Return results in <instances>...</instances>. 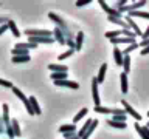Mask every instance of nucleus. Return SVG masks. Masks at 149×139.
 I'll use <instances>...</instances> for the list:
<instances>
[{"instance_id":"f03ea898","label":"nucleus","mask_w":149,"mask_h":139,"mask_svg":"<svg viewBox=\"0 0 149 139\" xmlns=\"http://www.w3.org/2000/svg\"><path fill=\"white\" fill-rule=\"evenodd\" d=\"M11 90H13L14 94H16V96L19 97V99H20V100L23 102V105H25V108H26V111H28V114L34 116V111H33V108H31V104H30V100H28V97H26L25 94H23V93H22L20 90H19L17 87H13Z\"/></svg>"},{"instance_id":"79ce46f5","label":"nucleus","mask_w":149,"mask_h":139,"mask_svg":"<svg viewBox=\"0 0 149 139\" xmlns=\"http://www.w3.org/2000/svg\"><path fill=\"white\" fill-rule=\"evenodd\" d=\"M141 37L143 39H149V25H148L146 30H144V32H141Z\"/></svg>"},{"instance_id":"58836bf2","label":"nucleus","mask_w":149,"mask_h":139,"mask_svg":"<svg viewBox=\"0 0 149 139\" xmlns=\"http://www.w3.org/2000/svg\"><path fill=\"white\" fill-rule=\"evenodd\" d=\"M65 45L68 46V50H73V51H74V40L67 39V40H65Z\"/></svg>"},{"instance_id":"f8f14e48","label":"nucleus","mask_w":149,"mask_h":139,"mask_svg":"<svg viewBox=\"0 0 149 139\" xmlns=\"http://www.w3.org/2000/svg\"><path fill=\"white\" fill-rule=\"evenodd\" d=\"M135 130L141 136V139H149V128L148 127H141L138 122H135Z\"/></svg>"},{"instance_id":"9b49d317","label":"nucleus","mask_w":149,"mask_h":139,"mask_svg":"<svg viewBox=\"0 0 149 139\" xmlns=\"http://www.w3.org/2000/svg\"><path fill=\"white\" fill-rule=\"evenodd\" d=\"M113 59H115V63L118 65V67H123L124 56H123V53H121V50L118 48V46H115V48H113Z\"/></svg>"},{"instance_id":"c756f323","label":"nucleus","mask_w":149,"mask_h":139,"mask_svg":"<svg viewBox=\"0 0 149 139\" xmlns=\"http://www.w3.org/2000/svg\"><path fill=\"white\" fill-rule=\"evenodd\" d=\"M11 54L13 56H30L28 54V50H23V48H13Z\"/></svg>"},{"instance_id":"a211bd4d","label":"nucleus","mask_w":149,"mask_h":139,"mask_svg":"<svg viewBox=\"0 0 149 139\" xmlns=\"http://www.w3.org/2000/svg\"><path fill=\"white\" fill-rule=\"evenodd\" d=\"M6 25H8V30H11V32H13L14 37H20V31L17 30V25L14 23V20H8Z\"/></svg>"},{"instance_id":"393cba45","label":"nucleus","mask_w":149,"mask_h":139,"mask_svg":"<svg viewBox=\"0 0 149 139\" xmlns=\"http://www.w3.org/2000/svg\"><path fill=\"white\" fill-rule=\"evenodd\" d=\"M61 133H67V131H76V125L74 124H68V125H61L59 127Z\"/></svg>"},{"instance_id":"5701e85b","label":"nucleus","mask_w":149,"mask_h":139,"mask_svg":"<svg viewBox=\"0 0 149 139\" xmlns=\"http://www.w3.org/2000/svg\"><path fill=\"white\" fill-rule=\"evenodd\" d=\"M92 120H93V119H87V120H86V124L82 125V128L79 130V131H76V136H78L79 139H81V138L84 136V134H86V131H87V128L90 127V124H92Z\"/></svg>"},{"instance_id":"9d476101","label":"nucleus","mask_w":149,"mask_h":139,"mask_svg":"<svg viewBox=\"0 0 149 139\" xmlns=\"http://www.w3.org/2000/svg\"><path fill=\"white\" fill-rule=\"evenodd\" d=\"M53 39H54L56 42H58L59 45H65V37H64V32L61 31L58 26H56L54 30H53Z\"/></svg>"},{"instance_id":"6e6552de","label":"nucleus","mask_w":149,"mask_h":139,"mask_svg":"<svg viewBox=\"0 0 149 139\" xmlns=\"http://www.w3.org/2000/svg\"><path fill=\"white\" fill-rule=\"evenodd\" d=\"M124 20H126V23H127V26H130V28L134 30L135 34H137V36H141V30H140V26L137 25V22H135L132 17L126 16V17H124Z\"/></svg>"},{"instance_id":"4be33fe9","label":"nucleus","mask_w":149,"mask_h":139,"mask_svg":"<svg viewBox=\"0 0 149 139\" xmlns=\"http://www.w3.org/2000/svg\"><path fill=\"white\" fill-rule=\"evenodd\" d=\"M28 100H30L31 108H33V111H34V114H40V108H39V104H37L36 97H34V96H31V97H28Z\"/></svg>"},{"instance_id":"c85d7f7f","label":"nucleus","mask_w":149,"mask_h":139,"mask_svg":"<svg viewBox=\"0 0 149 139\" xmlns=\"http://www.w3.org/2000/svg\"><path fill=\"white\" fill-rule=\"evenodd\" d=\"M84 116H87V108H82V110H79V111H78V114L73 118V124H76L78 120H81Z\"/></svg>"},{"instance_id":"6ab92c4d","label":"nucleus","mask_w":149,"mask_h":139,"mask_svg":"<svg viewBox=\"0 0 149 139\" xmlns=\"http://www.w3.org/2000/svg\"><path fill=\"white\" fill-rule=\"evenodd\" d=\"M127 16L132 17V19H134V17H141V19H146V20H149V12H146V11H140V9H138V11L129 12Z\"/></svg>"},{"instance_id":"8fccbe9b","label":"nucleus","mask_w":149,"mask_h":139,"mask_svg":"<svg viewBox=\"0 0 149 139\" xmlns=\"http://www.w3.org/2000/svg\"><path fill=\"white\" fill-rule=\"evenodd\" d=\"M146 127H148V128H149V120H148V125H146Z\"/></svg>"},{"instance_id":"39448f33","label":"nucleus","mask_w":149,"mask_h":139,"mask_svg":"<svg viewBox=\"0 0 149 139\" xmlns=\"http://www.w3.org/2000/svg\"><path fill=\"white\" fill-rule=\"evenodd\" d=\"M144 5H146V2L144 0H140V2L137 3H132V5H129V6H124V8H118L116 11H118L120 14H124V12H132V11H138V8H143Z\"/></svg>"},{"instance_id":"2f4dec72","label":"nucleus","mask_w":149,"mask_h":139,"mask_svg":"<svg viewBox=\"0 0 149 139\" xmlns=\"http://www.w3.org/2000/svg\"><path fill=\"white\" fill-rule=\"evenodd\" d=\"M95 111L96 113H101V114H110L112 113V108H107V107H95Z\"/></svg>"},{"instance_id":"20e7f679","label":"nucleus","mask_w":149,"mask_h":139,"mask_svg":"<svg viewBox=\"0 0 149 139\" xmlns=\"http://www.w3.org/2000/svg\"><path fill=\"white\" fill-rule=\"evenodd\" d=\"M98 3H100V6L104 9V11L107 12V17H116V19H123V14H120L118 11H116L115 8H110L109 5H107L104 0H98Z\"/></svg>"},{"instance_id":"f257e3e1","label":"nucleus","mask_w":149,"mask_h":139,"mask_svg":"<svg viewBox=\"0 0 149 139\" xmlns=\"http://www.w3.org/2000/svg\"><path fill=\"white\" fill-rule=\"evenodd\" d=\"M48 19L50 20H53L54 23H56V26L59 28L61 31L64 32V37H65V40L67 39H72V40H74V34L72 31H70V28L67 26V23H65L62 19H61L58 14H54V12H48Z\"/></svg>"},{"instance_id":"e433bc0d","label":"nucleus","mask_w":149,"mask_h":139,"mask_svg":"<svg viewBox=\"0 0 149 139\" xmlns=\"http://www.w3.org/2000/svg\"><path fill=\"white\" fill-rule=\"evenodd\" d=\"M0 85L2 87H6V88H13V82H8V81H5V79H0Z\"/></svg>"},{"instance_id":"de8ad7c7","label":"nucleus","mask_w":149,"mask_h":139,"mask_svg":"<svg viewBox=\"0 0 149 139\" xmlns=\"http://www.w3.org/2000/svg\"><path fill=\"white\" fill-rule=\"evenodd\" d=\"M2 133H5V125L2 122V119H0V134H2Z\"/></svg>"},{"instance_id":"cd10ccee","label":"nucleus","mask_w":149,"mask_h":139,"mask_svg":"<svg viewBox=\"0 0 149 139\" xmlns=\"http://www.w3.org/2000/svg\"><path fill=\"white\" fill-rule=\"evenodd\" d=\"M123 68H124V74H127L130 71V57L129 56H124V59H123Z\"/></svg>"},{"instance_id":"72a5a7b5","label":"nucleus","mask_w":149,"mask_h":139,"mask_svg":"<svg viewBox=\"0 0 149 139\" xmlns=\"http://www.w3.org/2000/svg\"><path fill=\"white\" fill-rule=\"evenodd\" d=\"M74 54V51L73 50H68V51H65V53H62V54H59V60H64V59H68V57H72V56Z\"/></svg>"},{"instance_id":"3c124183","label":"nucleus","mask_w":149,"mask_h":139,"mask_svg":"<svg viewBox=\"0 0 149 139\" xmlns=\"http://www.w3.org/2000/svg\"><path fill=\"white\" fill-rule=\"evenodd\" d=\"M148 118H149V111H148Z\"/></svg>"},{"instance_id":"c9c22d12","label":"nucleus","mask_w":149,"mask_h":139,"mask_svg":"<svg viewBox=\"0 0 149 139\" xmlns=\"http://www.w3.org/2000/svg\"><path fill=\"white\" fill-rule=\"evenodd\" d=\"M112 116H116V114H126V111L123 108H112Z\"/></svg>"},{"instance_id":"09e8293b","label":"nucleus","mask_w":149,"mask_h":139,"mask_svg":"<svg viewBox=\"0 0 149 139\" xmlns=\"http://www.w3.org/2000/svg\"><path fill=\"white\" fill-rule=\"evenodd\" d=\"M70 139H79V138H78V136H74V138H70Z\"/></svg>"},{"instance_id":"412c9836","label":"nucleus","mask_w":149,"mask_h":139,"mask_svg":"<svg viewBox=\"0 0 149 139\" xmlns=\"http://www.w3.org/2000/svg\"><path fill=\"white\" fill-rule=\"evenodd\" d=\"M11 127H13V131H14V138H19L22 136V131H20V125H19V122L16 119L11 120Z\"/></svg>"},{"instance_id":"ddd939ff","label":"nucleus","mask_w":149,"mask_h":139,"mask_svg":"<svg viewBox=\"0 0 149 139\" xmlns=\"http://www.w3.org/2000/svg\"><path fill=\"white\" fill-rule=\"evenodd\" d=\"M2 108H3L2 122H3V125H9V124H11V118H9V107H8L6 104H3V105H2Z\"/></svg>"},{"instance_id":"bb28decb","label":"nucleus","mask_w":149,"mask_h":139,"mask_svg":"<svg viewBox=\"0 0 149 139\" xmlns=\"http://www.w3.org/2000/svg\"><path fill=\"white\" fill-rule=\"evenodd\" d=\"M51 79H53L54 82L65 81V79H67V73H51Z\"/></svg>"},{"instance_id":"0eeeda50","label":"nucleus","mask_w":149,"mask_h":139,"mask_svg":"<svg viewBox=\"0 0 149 139\" xmlns=\"http://www.w3.org/2000/svg\"><path fill=\"white\" fill-rule=\"evenodd\" d=\"M92 96H93L95 107H100L101 105V100H100V93H98V81H96V77L92 79Z\"/></svg>"},{"instance_id":"473e14b6","label":"nucleus","mask_w":149,"mask_h":139,"mask_svg":"<svg viewBox=\"0 0 149 139\" xmlns=\"http://www.w3.org/2000/svg\"><path fill=\"white\" fill-rule=\"evenodd\" d=\"M107 39H115V37H120L121 36V31H107L104 34Z\"/></svg>"},{"instance_id":"2eb2a0df","label":"nucleus","mask_w":149,"mask_h":139,"mask_svg":"<svg viewBox=\"0 0 149 139\" xmlns=\"http://www.w3.org/2000/svg\"><path fill=\"white\" fill-rule=\"evenodd\" d=\"M82 42H84V32L79 31L78 34H76V40H74V51H81Z\"/></svg>"},{"instance_id":"4468645a","label":"nucleus","mask_w":149,"mask_h":139,"mask_svg":"<svg viewBox=\"0 0 149 139\" xmlns=\"http://www.w3.org/2000/svg\"><path fill=\"white\" fill-rule=\"evenodd\" d=\"M48 70H51L53 73H67L68 68L65 67V65H61V63H50Z\"/></svg>"},{"instance_id":"a878e982","label":"nucleus","mask_w":149,"mask_h":139,"mask_svg":"<svg viewBox=\"0 0 149 139\" xmlns=\"http://www.w3.org/2000/svg\"><path fill=\"white\" fill-rule=\"evenodd\" d=\"M107 125H110V127H113V128H126L127 125H126V122H115V120H112V119H107Z\"/></svg>"},{"instance_id":"aec40b11","label":"nucleus","mask_w":149,"mask_h":139,"mask_svg":"<svg viewBox=\"0 0 149 139\" xmlns=\"http://www.w3.org/2000/svg\"><path fill=\"white\" fill-rule=\"evenodd\" d=\"M120 81H121V91H123V94H126V93H127V74L121 73Z\"/></svg>"},{"instance_id":"a19ab883","label":"nucleus","mask_w":149,"mask_h":139,"mask_svg":"<svg viewBox=\"0 0 149 139\" xmlns=\"http://www.w3.org/2000/svg\"><path fill=\"white\" fill-rule=\"evenodd\" d=\"M138 46H143V48H146V46H149V39H143V40L138 43Z\"/></svg>"},{"instance_id":"c03bdc74","label":"nucleus","mask_w":149,"mask_h":139,"mask_svg":"<svg viewBox=\"0 0 149 139\" xmlns=\"http://www.w3.org/2000/svg\"><path fill=\"white\" fill-rule=\"evenodd\" d=\"M5 31H8V25H6V23H5V25H2V26H0V36H2V34H3Z\"/></svg>"},{"instance_id":"f3484780","label":"nucleus","mask_w":149,"mask_h":139,"mask_svg":"<svg viewBox=\"0 0 149 139\" xmlns=\"http://www.w3.org/2000/svg\"><path fill=\"white\" fill-rule=\"evenodd\" d=\"M11 60H13V63H26L31 60V57L30 56H13Z\"/></svg>"},{"instance_id":"a18cd8bd","label":"nucleus","mask_w":149,"mask_h":139,"mask_svg":"<svg viewBox=\"0 0 149 139\" xmlns=\"http://www.w3.org/2000/svg\"><path fill=\"white\" fill-rule=\"evenodd\" d=\"M149 54V46H146V48L141 50V56H148Z\"/></svg>"},{"instance_id":"37998d69","label":"nucleus","mask_w":149,"mask_h":139,"mask_svg":"<svg viewBox=\"0 0 149 139\" xmlns=\"http://www.w3.org/2000/svg\"><path fill=\"white\" fill-rule=\"evenodd\" d=\"M115 6H116V8H123V6H126V0H120V2H116Z\"/></svg>"},{"instance_id":"f704fd0d","label":"nucleus","mask_w":149,"mask_h":139,"mask_svg":"<svg viewBox=\"0 0 149 139\" xmlns=\"http://www.w3.org/2000/svg\"><path fill=\"white\" fill-rule=\"evenodd\" d=\"M126 118H127L126 114H116V116H112V120H115V122H126Z\"/></svg>"},{"instance_id":"4c0bfd02","label":"nucleus","mask_w":149,"mask_h":139,"mask_svg":"<svg viewBox=\"0 0 149 139\" xmlns=\"http://www.w3.org/2000/svg\"><path fill=\"white\" fill-rule=\"evenodd\" d=\"M92 0H79V2H76V8H81V6H86V5H88Z\"/></svg>"},{"instance_id":"7c9ffc66","label":"nucleus","mask_w":149,"mask_h":139,"mask_svg":"<svg viewBox=\"0 0 149 139\" xmlns=\"http://www.w3.org/2000/svg\"><path fill=\"white\" fill-rule=\"evenodd\" d=\"M137 48H138V43H137V42H135V43H132V45H129L127 48H126L124 51H121V53H123V56H129L130 53H132V51H135V50H137Z\"/></svg>"},{"instance_id":"423d86ee","label":"nucleus","mask_w":149,"mask_h":139,"mask_svg":"<svg viewBox=\"0 0 149 139\" xmlns=\"http://www.w3.org/2000/svg\"><path fill=\"white\" fill-rule=\"evenodd\" d=\"M121 105H123L124 107V111H126V113H127V114H130V116H132V118L135 119V120H137V122H138V120H141V114H140V113H137V111H135L134 110V107H130L129 104H127V102H126L124 99L123 100H121Z\"/></svg>"},{"instance_id":"b1692460","label":"nucleus","mask_w":149,"mask_h":139,"mask_svg":"<svg viewBox=\"0 0 149 139\" xmlns=\"http://www.w3.org/2000/svg\"><path fill=\"white\" fill-rule=\"evenodd\" d=\"M96 125H98V120H96V119H93V120H92V124H90V127L87 128L86 134H84V136H82L81 139H88V138H90V134H92V131H93V130L96 128Z\"/></svg>"},{"instance_id":"ea45409f","label":"nucleus","mask_w":149,"mask_h":139,"mask_svg":"<svg viewBox=\"0 0 149 139\" xmlns=\"http://www.w3.org/2000/svg\"><path fill=\"white\" fill-rule=\"evenodd\" d=\"M65 139H70V138H74L76 136V131H67V133H62Z\"/></svg>"},{"instance_id":"1a4fd4ad","label":"nucleus","mask_w":149,"mask_h":139,"mask_svg":"<svg viewBox=\"0 0 149 139\" xmlns=\"http://www.w3.org/2000/svg\"><path fill=\"white\" fill-rule=\"evenodd\" d=\"M54 85L56 87H65V88H72V90H78L79 88V85L76 82H70V81H58V82H54Z\"/></svg>"},{"instance_id":"49530a36","label":"nucleus","mask_w":149,"mask_h":139,"mask_svg":"<svg viewBox=\"0 0 149 139\" xmlns=\"http://www.w3.org/2000/svg\"><path fill=\"white\" fill-rule=\"evenodd\" d=\"M6 22H8V19H6V17H0V26H2V25H5Z\"/></svg>"},{"instance_id":"dca6fc26","label":"nucleus","mask_w":149,"mask_h":139,"mask_svg":"<svg viewBox=\"0 0 149 139\" xmlns=\"http://www.w3.org/2000/svg\"><path fill=\"white\" fill-rule=\"evenodd\" d=\"M106 71H107V63H102V65H101V68H100V73H98V76H96L98 83H102V82H104Z\"/></svg>"},{"instance_id":"7ed1b4c3","label":"nucleus","mask_w":149,"mask_h":139,"mask_svg":"<svg viewBox=\"0 0 149 139\" xmlns=\"http://www.w3.org/2000/svg\"><path fill=\"white\" fill-rule=\"evenodd\" d=\"M25 36H28V37H53V31H48V30H25Z\"/></svg>"}]
</instances>
